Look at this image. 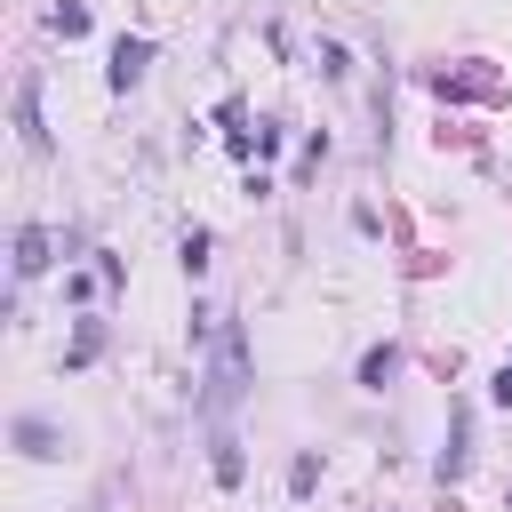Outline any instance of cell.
<instances>
[{"mask_svg": "<svg viewBox=\"0 0 512 512\" xmlns=\"http://www.w3.org/2000/svg\"><path fill=\"white\" fill-rule=\"evenodd\" d=\"M240 384H248V344H240V328L224 320V328H216V376H208V408H232V400H240Z\"/></svg>", "mask_w": 512, "mask_h": 512, "instance_id": "6da1fadb", "label": "cell"}, {"mask_svg": "<svg viewBox=\"0 0 512 512\" xmlns=\"http://www.w3.org/2000/svg\"><path fill=\"white\" fill-rule=\"evenodd\" d=\"M144 72H152V40H120L112 48V88H136Z\"/></svg>", "mask_w": 512, "mask_h": 512, "instance_id": "7a4b0ae2", "label": "cell"}, {"mask_svg": "<svg viewBox=\"0 0 512 512\" xmlns=\"http://www.w3.org/2000/svg\"><path fill=\"white\" fill-rule=\"evenodd\" d=\"M16 128H24V144H32V152L48 144V128H40V96H32V80L16 88Z\"/></svg>", "mask_w": 512, "mask_h": 512, "instance_id": "3957f363", "label": "cell"}, {"mask_svg": "<svg viewBox=\"0 0 512 512\" xmlns=\"http://www.w3.org/2000/svg\"><path fill=\"white\" fill-rule=\"evenodd\" d=\"M40 264H48V232H40V224H24V232H16V272L32 280Z\"/></svg>", "mask_w": 512, "mask_h": 512, "instance_id": "277c9868", "label": "cell"}, {"mask_svg": "<svg viewBox=\"0 0 512 512\" xmlns=\"http://www.w3.org/2000/svg\"><path fill=\"white\" fill-rule=\"evenodd\" d=\"M16 440H24V456H56V432H48V424H32V416L16 424Z\"/></svg>", "mask_w": 512, "mask_h": 512, "instance_id": "5b68a950", "label": "cell"}, {"mask_svg": "<svg viewBox=\"0 0 512 512\" xmlns=\"http://www.w3.org/2000/svg\"><path fill=\"white\" fill-rule=\"evenodd\" d=\"M384 376H392V344H384V352H368V360H360V384H368V392H384Z\"/></svg>", "mask_w": 512, "mask_h": 512, "instance_id": "8992f818", "label": "cell"}, {"mask_svg": "<svg viewBox=\"0 0 512 512\" xmlns=\"http://www.w3.org/2000/svg\"><path fill=\"white\" fill-rule=\"evenodd\" d=\"M48 24H56V32H88V8H80V0H64V8L48 16Z\"/></svg>", "mask_w": 512, "mask_h": 512, "instance_id": "52a82bcc", "label": "cell"}, {"mask_svg": "<svg viewBox=\"0 0 512 512\" xmlns=\"http://www.w3.org/2000/svg\"><path fill=\"white\" fill-rule=\"evenodd\" d=\"M488 400H496V408H512V368H504V376L488 384Z\"/></svg>", "mask_w": 512, "mask_h": 512, "instance_id": "ba28073f", "label": "cell"}]
</instances>
